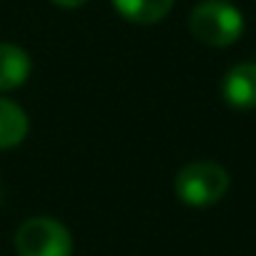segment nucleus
Instances as JSON below:
<instances>
[{
	"label": "nucleus",
	"mask_w": 256,
	"mask_h": 256,
	"mask_svg": "<svg viewBox=\"0 0 256 256\" xmlns=\"http://www.w3.org/2000/svg\"><path fill=\"white\" fill-rule=\"evenodd\" d=\"M188 30L196 40L206 46L226 48L241 38L244 16L228 0H201L188 16Z\"/></svg>",
	"instance_id": "1"
},
{
	"label": "nucleus",
	"mask_w": 256,
	"mask_h": 256,
	"mask_svg": "<svg viewBox=\"0 0 256 256\" xmlns=\"http://www.w3.org/2000/svg\"><path fill=\"white\" fill-rule=\"evenodd\" d=\"M174 188L186 206H214L228 191V174L216 161H191L176 174Z\"/></svg>",
	"instance_id": "2"
},
{
	"label": "nucleus",
	"mask_w": 256,
	"mask_h": 256,
	"mask_svg": "<svg viewBox=\"0 0 256 256\" xmlns=\"http://www.w3.org/2000/svg\"><path fill=\"white\" fill-rule=\"evenodd\" d=\"M16 251L18 256H70L73 236L58 218L33 216L18 228Z\"/></svg>",
	"instance_id": "3"
},
{
	"label": "nucleus",
	"mask_w": 256,
	"mask_h": 256,
	"mask_svg": "<svg viewBox=\"0 0 256 256\" xmlns=\"http://www.w3.org/2000/svg\"><path fill=\"white\" fill-rule=\"evenodd\" d=\"M224 100L234 108L248 110L256 108V63H238L234 66L221 83Z\"/></svg>",
	"instance_id": "4"
},
{
	"label": "nucleus",
	"mask_w": 256,
	"mask_h": 256,
	"mask_svg": "<svg viewBox=\"0 0 256 256\" xmlns=\"http://www.w3.org/2000/svg\"><path fill=\"white\" fill-rule=\"evenodd\" d=\"M30 56L16 43H0V93L16 90L30 78Z\"/></svg>",
	"instance_id": "5"
},
{
	"label": "nucleus",
	"mask_w": 256,
	"mask_h": 256,
	"mask_svg": "<svg viewBox=\"0 0 256 256\" xmlns=\"http://www.w3.org/2000/svg\"><path fill=\"white\" fill-rule=\"evenodd\" d=\"M110 3L123 20L136 26L161 23L174 8V0H110Z\"/></svg>",
	"instance_id": "6"
},
{
	"label": "nucleus",
	"mask_w": 256,
	"mask_h": 256,
	"mask_svg": "<svg viewBox=\"0 0 256 256\" xmlns=\"http://www.w3.org/2000/svg\"><path fill=\"white\" fill-rule=\"evenodd\" d=\"M28 128L30 123L26 110L16 100L0 96V151L20 146L28 136Z\"/></svg>",
	"instance_id": "7"
},
{
	"label": "nucleus",
	"mask_w": 256,
	"mask_h": 256,
	"mask_svg": "<svg viewBox=\"0 0 256 256\" xmlns=\"http://www.w3.org/2000/svg\"><path fill=\"white\" fill-rule=\"evenodd\" d=\"M50 3H56L58 8H68V10H73V8H80V6H86L88 0H50Z\"/></svg>",
	"instance_id": "8"
},
{
	"label": "nucleus",
	"mask_w": 256,
	"mask_h": 256,
	"mask_svg": "<svg viewBox=\"0 0 256 256\" xmlns=\"http://www.w3.org/2000/svg\"><path fill=\"white\" fill-rule=\"evenodd\" d=\"M0 198H3V188H0Z\"/></svg>",
	"instance_id": "9"
}]
</instances>
